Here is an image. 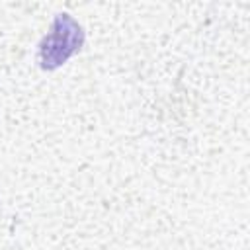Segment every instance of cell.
I'll return each instance as SVG.
<instances>
[{
  "label": "cell",
  "mask_w": 250,
  "mask_h": 250,
  "mask_svg": "<svg viewBox=\"0 0 250 250\" xmlns=\"http://www.w3.org/2000/svg\"><path fill=\"white\" fill-rule=\"evenodd\" d=\"M84 45L82 25L68 14H57L51 29L39 43V64L43 70L62 66Z\"/></svg>",
  "instance_id": "cell-1"
}]
</instances>
